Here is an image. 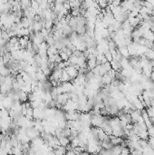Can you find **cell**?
Wrapping results in <instances>:
<instances>
[{"mask_svg":"<svg viewBox=\"0 0 154 155\" xmlns=\"http://www.w3.org/2000/svg\"><path fill=\"white\" fill-rule=\"evenodd\" d=\"M65 71L68 73V74H69V76H70V79L71 81H73L74 78H75L76 76L78 75V70L76 69L74 66H73V65H67L66 67L65 68Z\"/></svg>","mask_w":154,"mask_h":155,"instance_id":"6da1fadb","label":"cell"},{"mask_svg":"<svg viewBox=\"0 0 154 155\" xmlns=\"http://www.w3.org/2000/svg\"><path fill=\"white\" fill-rule=\"evenodd\" d=\"M102 82L103 83V85H111L112 82V78L106 73L102 76Z\"/></svg>","mask_w":154,"mask_h":155,"instance_id":"7a4b0ae2","label":"cell"},{"mask_svg":"<svg viewBox=\"0 0 154 155\" xmlns=\"http://www.w3.org/2000/svg\"><path fill=\"white\" fill-rule=\"evenodd\" d=\"M68 81H70L71 82V79H70V76L68 74V73L65 71V69L63 70L62 72V75H61V78H60V82H68Z\"/></svg>","mask_w":154,"mask_h":155,"instance_id":"3957f363","label":"cell"},{"mask_svg":"<svg viewBox=\"0 0 154 155\" xmlns=\"http://www.w3.org/2000/svg\"><path fill=\"white\" fill-rule=\"evenodd\" d=\"M59 142H60V145L66 147L68 144L70 143V139L66 137V136H62V137L59 138Z\"/></svg>","mask_w":154,"mask_h":155,"instance_id":"277c9868","label":"cell"},{"mask_svg":"<svg viewBox=\"0 0 154 155\" xmlns=\"http://www.w3.org/2000/svg\"><path fill=\"white\" fill-rule=\"evenodd\" d=\"M144 55H145L148 59L150 60H154V51L152 50V48H147L144 53Z\"/></svg>","mask_w":154,"mask_h":155,"instance_id":"5b68a950","label":"cell"},{"mask_svg":"<svg viewBox=\"0 0 154 155\" xmlns=\"http://www.w3.org/2000/svg\"><path fill=\"white\" fill-rule=\"evenodd\" d=\"M123 147L120 144H117V145H113L112 147V154H120V152L122 151Z\"/></svg>","mask_w":154,"mask_h":155,"instance_id":"8992f818","label":"cell"},{"mask_svg":"<svg viewBox=\"0 0 154 155\" xmlns=\"http://www.w3.org/2000/svg\"><path fill=\"white\" fill-rule=\"evenodd\" d=\"M59 54H60V56L62 57V60H63V61H68L69 57H70L65 52H64V51H60V52H59Z\"/></svg>","mask_w":154,"mask_h":155,"instance_id":"52a82bcc","label":"cell"},{"mask_svg":"<svg viewBox=\"0 0 154 155\" xmlns=\"http://www.w3.org/2000/svg\"><path fill=\"white\" fill-rule=\"evenodd\" d=\"M154 45V42L153 41H151V40H149V39H145V43H144V45H145L147 48H151Z\"/></svg>","mask_w":154,"mask_h":155,"instance_id":"ba28073f","label":"cell"},{"mask_svg":"<svg viewBox=\"0 0 154 155\" xmlns=\"http://www.w3.org/2000/svg\"><path fill=\"white\" fill-rule=\"evenodd\" d=\"M104 54V55H105V57L107 58V60L109 61V62H111L112 60V54H111V52H110V50H107V51H105L103 53Z\"/></svg>","mask_w":154,"mask_h":155,"instance_id":"9c48e42d","label":"cell"},{"mask_svg":"<svg viewBox=\"0 0 154 155\" xmlns=\"http://www.w3.org/2000/svg\"><path fill=\"white\" fill-rule=\"evenodd\" d=\"M131 153V152H130V148L128 146L126 147H123L122 148V151H121V152H120V154L122 155H128Z\"/></svg>","mask_w":154,"mask_h":155,"instance_id":"30bf717a","label":"cell"},{"mask_svg":"<svg viewBox=\"0 0 154 155\" xmlns=\"http://www.w3.org/2000/svg\"><path fill=\"white\" fill-rule=\"evenodd\" d=\"M148 144L150 145V146L152 148V149L154 150V138L153 137H151V136H149V138H148Z\"/></svg>","mask_w":154,"mask_h":155,"instance_id":"8fae6325","label":"cell"},{"mask_svg":"<svg viewBox=\"0 0 154 155\" xmlns=\"http://www.w3.org/2000/svg\"><path fill=\"white\" fill-rule=\"evenodd\" d=\"M148 133H149V136H151V137H153L154 138V125L149 127L148 128Z\"/></svg>","mask_w":154,"mask_h":155,"instance_id":"7c38bea8","label":"cell"},{"mask_svg":"<svg viewBox=\"0 0 154 155\" xmlns=\"http://www.w3.org/2000/svg\"><path fill=\"white\" fill-rule=\"evenodd\" d=\"M148 1H149V2H150V3L152 4V5H153V6H154V0H148Z\"/></svg>","mask_w":154,"mask_h":155,"instance_id":"4fadbf2b","label":"cell"},{"mask_svg":"<svg viewBox=\"0 0 154 155\" xmlns=\"http://www.w3.org/2000/svg\"><path fill=\"white\" fill-rule=\"evenodd\" d=\"M151 48H152V50L154 51V45H153V46H152V47H151Z\"/></svg>","mask_w":154,"mask_h":155,"instance_id":"5bb4252c","label":"cell"}]
</instances>
